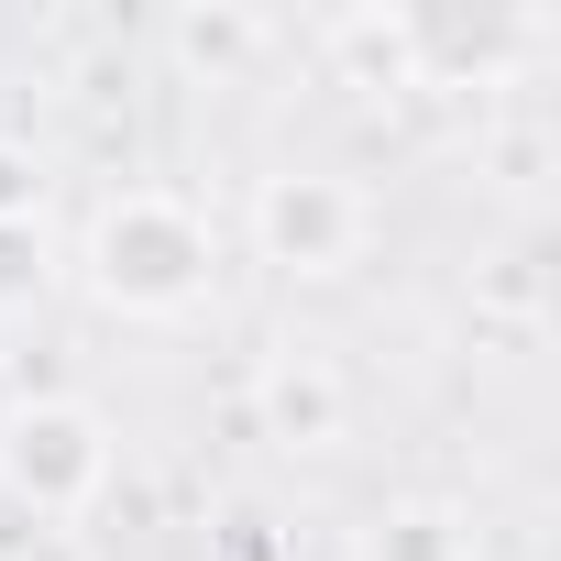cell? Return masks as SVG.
<instances>
[{"instance_id": "cell-3", "label": "cell", "mask_w": 561, "mask_h": 561, "mask_svg": "<svg viewBox=\"0 0 561 561\" xmlns=\"http://www.w3.org/2000/svg\"><path fill=\"white\" fill-rule=\"evenodd\" d=\"M253 231L287 275H342L364 242V198H353V176H264Z\"/></svg>"}, {"instance_id": "cell-6", "label": "cell", "mask_w": 561, "mask_h": 561, "mask_svg": "<svg viewBox=\"0 0 561 561\" xmlns=\"http://www.w3.org/2000/svg\"><path fill=\"white\" fill-rule=\"evenodd\" d=\"M364 561H462V517H451V506H397V517L364 539Z\"/></svg>"}, {"instance_id": "cell-1", "label": "cell", "mask_w": 561, "mask_h": 561, "mask_svg": "<svg viewBox=\"0 0 561 561\" xmlns=\"http://www.w3.org/2000/svg\"><path fill=\"white\" fill-rule=\"evenodd\" d=\"M78 264H89L100 309H122V320H187V309L220 287L209 220H198L187 198H165V187H122V198L89 220Z\"/></svg>"}, {"instance_id": "cell-7", "label": "cell", "mask_w": 561, "mask_h": 561, "mask_svg": "<svg viewBox=\"0 0 561 561\" xmlns=\"http://www.w3.org/2000/svg\"><path fill=\"white\" fill-rule=\"evenodd\" d=\"M45 275H56L45 220H0V320H12V309H34V298H45Z\"/></svg>"}, {"instance_id": "cell-4", "label": "cell", "mask_w": 561, "mask_h": 561, "mask_svg": "<svg viewBox=\"0 0 561 561\" xmlns=\"http://www.w3.org/2000/svg\"><path fill=\"white\" fill-rule=\"evenodd\" d=\"M386 45L397 56H419V67H440V78H495L506 56H528L539 45V23L528 12H408V23H386Z\"/></svg>"}, {"instance_id": "cell-2", "label": "cell", "mask_w": 561, "mask_h": 561, "mask_svg": "<svg viewBox=\"0 0 561 561\" xmlns=\"http://www.w3.org/2000/svg\"><path fill=\"white\" fill-rule=\"evenodd\" d=\"M0 484H12V506H34V517L100 506V484H111V419L78 408V397L12 408V419H0Z\"/></svg>"}, {"instance_id": "cell-5", "label": "cell", "mask_w": 561, "mask_h": 561, "mask_svg": "<svg viewBox=\"0 0 561 561\" xmlns=\"http://www.w3.org/2000/svg\"><path fill=\"white\" fill-rule=\"evenodd\" d=\"M264 419L287 430V440H331V430H342V386H331L320 364H275V375H264Z\"/></svg>"}]
</instances>
